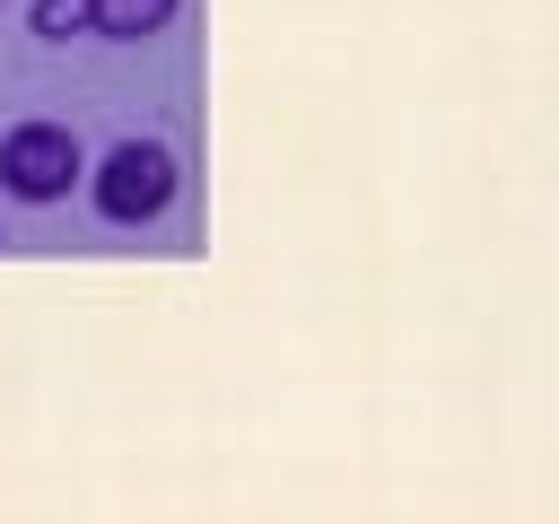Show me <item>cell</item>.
I'll return each instance as SVG.
<instances>
[{"mask_svg":"<svg viewBox=\"0 0 559 524\" xmlns=\"http://www.w3.org/2000/svg\"><path fill=\"white\" fill-rule=\"evenodd\" d=\"M79 183H87V210L105 227H157L175 210V192H183V166H175V148L157 131H122Z\"/></svg>","mask_w":559,"mask_h":524,"instance_id":"6da1fadb","label":"cell"},{"mask_svg":"<svg viewBox=\"0 0 559 524\" xmlns=\"http://www.w3.org/2000/svg\"><path fill=\"white\" fill-rule=\"evenodd\" d=\"M79 175H87V148H79L70 122H44V114H35V122H9V131H0V192H9V201H26V210L70 201Z\"/></svg>","mask_w":559,"mask_h":524,"instance_id":"7a4b0ae2","label":"cell"},{"mask_svg":"<svg viewBox=\"0 0 559 524\" xmlns=\"http://www.w3.org/2000/svg\"><path fill=\"white\" fill-rule=\"evenodd\" d=\"M175 9H183V0H105V9H96V35H105V44H148V35L175 26Z\"/></svg>","mask_w":559,"mask_h":524,"instance_id":"3957f363","label":"cell"},{"mask_svg":"<svg viewBox=\"0 0 559 524\" xmlns=\"http://www.w3.org/2000/svg\"><path fill=\"white\" fill-rule=\"evenodd\" d=\"M96 9L105 0H26V26L44 44H79V35H96Z\"/></svg>","mask_w":559,"mask_h":524,"instance_id":"277c9868","label":"cell"},{"mask_svg":"<svg viewBox=\"0 0 559 524\" xmlns=\"http://www.w3.org/2000/svg\"><path fill=\"white\" fill-rule=\"evenodd\" d=\"M0 245H9V236H0Z\"/></svg>","mask_w":559,"mask_h":524,"instance_id":"5b68a950","label":"cell"}]
</instances>
